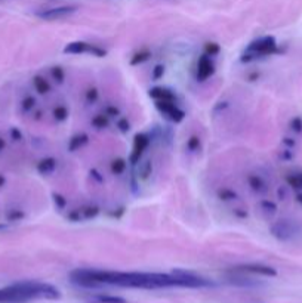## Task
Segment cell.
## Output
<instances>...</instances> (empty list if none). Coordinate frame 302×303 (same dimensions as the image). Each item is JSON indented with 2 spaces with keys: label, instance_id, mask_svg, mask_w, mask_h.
Listing matches in <instances>:
<instances>
[{
  "label": "cell",
  "instance_id": "obj_1",
  "mask_svg": "<svg viewBox=\"0 0 302 303\" xmlns=\"http://www.w3.org/2000/svg\"><path fill=\"white\" fill-rule=\"evenodd\" d=\"M76 286L96 289L99 286H120L132 289H163V287H209L212 283L188 271L175 269L170 274L160 272H120L102 269H76L70 274Z\"/></svg>",
  "mask_w": 302,
  "mask_h": 303
},
{
  "label": "cell",
  "instance_id": "obj_2",
  "mask_svg": "<svg viewBox=\"0 0 302 303\" xmlns=\"http://www.w3.org/2000/svg\"><path fill=\"white\" fill-rule=\"evenodd\" d=\"M61 298V292L48 283L22 281L0 289V303H25L33 299L57 301Z\"/></svg>",
  "mask_w": 302,
  "mask_h": 303
},
{
  "label": "cell",
  "instance_id": "obj_3",
  "mask_svg": "<svg viewBox=\"0 0 302 303\" xmlns=\"http://www.w3.org/2000/svg\"><path fill=\"white\" fill-rule=\"evenodd\" d=\"M282 51L279 49L277 40L273 36H264L259 37L253 42H250L246 48V51L241 54L240 61L241 62H252L265 57H271V55H277Z\"/></svg>",
  "mask_w": 302,
  "mask_h": 303
},
{
  "label": "cell",
  "instance_id": "obj_4",
  "mask_svg": "<svg viewBox=\"0 0 302 303\" xmlns=\"http://www.w3.org/2000/svg\"><path fill=\"white\" fill-rule=\"evenodd\" d=\"M300 231H301V227L295 221H291V219H280L274 222L270 228L271 235L277 238L279 241H289L294 237H297Z\"/></svg>",
  "mask_w": 302,
  "mask_h": 303
},
{
  "label": "cell",
  "instance_id": "obj_5",
  "mask_svg": "<svg viewBox=\"0 0 302 303\" xmlns=\"http://www.w3.org/2000/svg\"><path fill=\"white\" fill-rule=\"evenodd\" d=\"M64 54H69V55L89 54V55L96 57V58H104L107 55V51L99 48V46H96V45H90V43L83 42V40H77V42H72V43L66 45Z\"/></svg>",
  "mask_w": 302,
  "mask_h": 303
},
{
  "label": "cell",
  "instance_id": "obj_6",
  "mask_svg": "<svg viewBox=\"0 0 302 303\" xmlns=\"http://www.w3.org/2000/svg\"><path fill=\"white\" fill-rule=\"evenodd\" d=\"M154 105L166 119H169L170 121H173L176 124L185 119V111L181 110L175 104V101H154Z\"/></svg>",
  "mask_w": 302,
  "mask_h": 303
},
{
  "label": "cell",
  "instance_id": "obj_7",
  "mask_svg": "<svg viewBox=\"0 0 302 303\" xmlns=\"http://www.w3.org/2000/svg\"><path fill=\"white\" fill-rule=\"evenodd\" d=\"M150 142L151 138L147 133H137V135H135V138H134V145H132V152H131V157H129V161H131L134 166H137V164L141 161L144 152L147 151V148L150 147Z\"/></svg>",
  "mask_w": 302,
  "mask_h": 303
},
{
  "label": "cell",
  "instance_id": "obj_8",
  "mask_svg": "<svg viewBox=\"0 0 302 303\" xmlns=\"http://www.w3.org/2000/svg\"><path fill=\"white\" fill-rule=\"evenodd\" d=\"M76 10H77L76 6H60V7H51V9L37 12V16L45 21H58V19H64L70 16Z\"/></svg>",
  "mask_w": 302,
  "mask_h": 303
},
{
  "label": "cell",
  "instance_id": "obj_9",
  "mask_svg": "<svg viewBox=\"0 0 302 303\" xmlns=\"http://www.w3.org/2000/svg\"><path fill=\"white\" fill-rule=\"evenodd\" d=\"M215 73V64L212 61L211 57L208 55H202L199 58V62H197V71H196V77L199 81H206L211 76H214Z\"/></svg>",
  "mask_w": 302,
  "mask_h": 303
},
{
  "label": "cell",
  "instance_id": "obj_10",
  "mask_svg": "<svg viewBox=\"0 0 302 303\" xmlns=\"http://www.w3.org/2000/svg\"><path fill=\"white\" fill-rule=\"evenodd\" d=\"M235 269L241 271V272L255 274V275H264V277H276L277 275V271L274 268L267 266V265H261V263H243V265H238Z\"/></svg>",
  "mask_w": 302,
  "mask_h": 303
},
{
  "label": "cell",
  "instance_id": "obj_11",
  "mask_svg": "<svg viewBox=\"0 0 302 303\" xmlns=\"http://www.w3.org/2000/svg\"><path fill=\"white\" fill-rule=\"evenodd\" d=\"M149 95H150V98H152L154 101H176L175 92H172L170 89L163 87V86L151 87Z\"/></svg>",
  "mask_w": 302,
  "mask_h": 303
},
{
  "label": "cell",
  "instance_id": "obj_12",
  "mask_svg": "<svg viewBox=\"0 0 302 303\" xmlns=\"http://www.w3.org/2000/svg\"><path fill=\"white\" fill-rule=\"evenodd\" d=\"M36 169H37V172L40 173V175H51V173H54L55 172V169H57V160L54 158V157H45V158H42L39 163H37V166H36Z\"/></svg>",
  "mask_w": 302,
  "mask_h": 303
},
{
  "label": "cell",
  "instance_id": "obj_13",
  "mask_svg": "<svg viewBox=\"0 0 302 303\" xmlns=\"http://www.w3.org/2000/svg\"><path fill=\"white\" fill-rule=\"evenodd\" d=\"M247 183H249V186L252 188V191H255V192H258V194H264L265 191H267V183H265V181L261 178V176H258V175H249L247 176Z\"/></svg>",
  "mask_w": 302,
  "mask_h": 303
},
{
  "label": "cell",
  "instance_id": "obj_14",
  "mask_svg": "<svg viewBox=\"0 0 302 303\" xmlns=\"http://www.w3.org/2000/svg\"><path fill=\"white\" fill-rule=\"evenodd\" d=\"M89 141V136L86 133H76L75 136H72V139L69 141V151L76 152L80 148H83Z\"/></svg>",
  "mask_w": 302,
  "mask_h": 303
},
{
  "label": "cell",
  "instance_id": "obj_15",
  "mask_svg": "<svg viewBox=\"0 0 302 303\" xmlns=\"http://www.w3.org/2000/svg\"><path fill=\"white\" fill-rule=\"evenodd\" d=\"M33 87L39 95H46L51 92V84L49 81L42 76H34L33 77Z\"/></svg>",
  "mask_w": 302,
  "mask_h": 303
},
{
  "label": "cell",
  "instance_id": "obj_16",
  "mask_svg": "<svg viewBox=\"0 0 302 303\" xmlns=\"http://www.w3.org/2000/svg\"><path fill=\"white\" fill-rule=\"evenodd\" d=\"M128 164H126V160L125 158H114L110 164V169H111V173L116 175V176H120L122 173H125Z\"/></svg>",
  "mask_w": 302,
  "mask_h": 303
},
{
  "label": "cell",
  "instance_id": "obj_17",
  "mask_svg": "<svg viewBox=\"0 0 302 303\" xmlns=\"http://www.w3.org/2000/svg\"><path fill=\"white\" fill-rule=\"evenodd\" d=\"M110 117L107 116V114H96L93 119H92V126L95 127V129H107L108 126H110V120H108Z\"/></svg>",
  "mask_w": 302,
  "mask_h": 303
},
{
  "label": "cell",
  "instance_id": "obj_18",
  "mask_svg": "<svg viewBox=\"0 0 302 303\" xmlns=\"http://www.w3.org/2000/svg\"><path fill=\"white\" fill-rule=\"evenodd\" d=\"M151 57V52L150 51H147V49H144V51H140V52H137L132 58H131V65L132 67H137V65H140V64H143V62H146V61H149Z\"/></svg>",
  "mask_w": 302,
  "mask_h": 303
},
{
  "label": "cell",
  "instance_id": "obj_19",
  "mask_svg": "<svg viewBox=\"0 0 302 303\" xmlns=\"http://www.w3.org/2000/svg\"><path fill=\"white\" fill-rule=\"evenodd\" d=\"M286 182L294 189H302V172L301 173H294V175L286 176Z\"/></svg>",
  "mask_w": 302,
  "mask_h": 303
},
{
  "label": "cell",
  "instance_id": "obj_20",
  "mask_svg": "<svg viewBox=\"0 0 302 303\" xmlns=\"http://www.w3.org/2000/svg\"><path fill=\"white\" fill-rule=\"evenodd\" d=\"M220 52H221V46L217 43V42H208L206 45H205V55H208V57H217V55H220Z\"/></svg>",
  "mask_w": 302,
  "mask_h": 303
},
{
  "label": "cell",
  "instance_id": "obj_21",
  "mask_svg": "<svg viewBox=\"0 0 302 303\" xmlns=\"http://www.w3.org/2000/svg\"><path fill=\"white\" fill-rule=\"evenodd\" d=\"M52 116H54V119H55L57 121H66L67 117H69V110H67L64 105H58V107L54 108Z\"/></svg>",
  "mask_w": 302,
  "mask_h": 303
},
{
  "label": "cell",
  "instance_id": "obj_22",
  "mask_svg": "<svg viewBox=\"0 0 302 303\" xmlns=\"http://www.w3.org/2000/svg\"><path fill=\"white\" fill-rule=\"evenodd\" d=\"M185 147H187V150H188L190 152L199 151V150L202 148V142H200V138H199V136H196V135L190 136V138L187 139V144H185Z\"/></svg>",
  "mask_w": 302,
  "mask_h": 303
},
{
  "label": "cell",
  "instance_id": "obj_23",
  "mask_svg": "<svg viewBox=\"0 0 302 303\" xmlns=\"http://www.w3.org/2000/svg\"><path fill=\"white\" fill-rule=\"evenodd\" d=\"M218 198L221 201H232V200L237 198V194L229 188H223V189L218 191Z\"/></svg>",
  "mask_w": 302,
  "mask_h": 303
},
{
  "label": "cell",
  "instance_id": "obj_24",
  "mask_svg": "<svg viewBox=\"0 0 302 303\" xmlns=\"http://www.w3.org/2000/svg\"><path fill=\"white\" fill-rule=\"evenodd\" d=\"M36 107V98H33V96H25L22 101H21V110H22V113H30L33 108Z\"/></svg>",
  "mask_w": 302,
  "mask_h": 303
},
{
  "label": "cell",
  "instance_id": "obj_25",
  "mask_svg": "<svg viewBox=\"0 0 302 303\" xmlns=\"http://www.w3.org/2000/svg\"><path fill=\"white\" fill-rule=\"evenodd\" d=\"M51 76L55 80V83H58V84L64 83V80H66V73H64L63 67H60V65H57V67H54L51 70Z\"/></svg>",
  "mask_w": 302,
  "mask_h": 303
},
{
  "label": "cell",
  "instance_id": "obj_26",
  "mask_svg": "<svg viewBox=\"0 0 302 303\" xmlns=\"http://www.w3.org/2000/svg\"><path fill=\"white\" fill-rule=\"evenodd\" d=\"M93 301L96 303H126L125 299L122 298H117V296H96L93 298Z\"/></svg>",
  "mask_w": 302,
  "mask_h": 303
},
{
  "label": "cell",
  "instance_id": "obj_27",
  "mask_svg": "<svg viewBox=\"0 0 302 303\" xmlns=\"http://www.w3.org/2000/svg\"><path fill=\"white\" fill-rule=\"evenodd\" d=\"M24 212L22 210H18V209H13V210H10L9 213H7V216H6V219H7V222H18V221H21V219H24Z\"/></svg>",
  "mask_w": 302,
  "mask_h": 303
},
{
  "label": "cell",
  "instance_id": "obj_28",
  "mask_svg": "<svg viewBox=\"0 0 302 303\" xmlns=\"http://www.w3.org/2000/svg\"><path fill=\"white\" fill-rule=\"evenodd\" d=\"M81 213H83L84 219H92V218H95L99 213V209L96 206H87V207H84L81 210Z\"/></svg>",
  "mask_w": 302,
  "mask_h": 303
},
{
  "label": "cell",
  "instance_id": "obj_29",
  "mask_svg": "<svg viewBox=\"0 0 302 303\" xmlns=\"http://www.w3.org/2000/svg\"><path fill=\"white\" fill-rule=\"evenodd\" d=\"M291 129L295 133H302V119L301 117H294L291 120Z\"/></svg>",
  "mask_w": 302,
  "mask_h": 303
},
{
  "label": "cell",
  "instance_id": "obj_30",
  "mask_svg": "<svg viewBox=\"0 0 302 303\" xmlns=\"http://www.w3.org/2000/svg\"><path fill=\"white\" fill-rule=\"evenodd\" d=\"M164 74V65L161 64H157L154 68H152V73H151V78L152 80H160L161 77Z\"/></svg>",
  "mask_w": 302,
  "mask_h": 303
},
{
  "label": "cell",
  "instance_id": "obj_31",
  "mask_svg": "<svg viewBox=\"0 0 302 303\" xmlns=\"http://www.w3.org/2000/svg\"><path fill=\"white\" fill-rule=\"evenodd\" d=\"M86 101H87L89 104H95V102L98 101V90H96L95 87L87 89V92H86Z\"/></svg>",
  "mask_w": 302,
  "mask_h": 303
},
{
  "label": "cell",
  "instance_id": "obj_32",
  "mask_svg": "<svg viewBox=\"0 0 302 303\" xmlns=\"http://www.w3.org/2000/svg\"><path fill=\"white\" fill-rule=\"evenodd\" d=\"M261 207H262L265 212H270V213H274V212L277 210L276 203H273V201H270V200H262V201H261Z\"/></svg>",
  "mask_w": 302,
  "mask_h": 303
},
{
  "label": "cell",
  "instance_id": "obj_33",
  "mask_svg": "<svg viewBox=\"0 0 302 303\" xmlns=\"http://www.w3.org/2000/svg\"><path fill=\"white\" fill-rule=\"evenodd\" d=\"M117 127L122 133H128L131 130V123L128 121V119H120L117 121Z\"/></svg>",
  "mask_w": 302,
  "mask_h": 303
},
{
  "label": "cell",
  "instance_id": "obj_34",
  "mask_svg": "<svg viewBox=\"0 0 302 303\" xmlns=\"http://www.w3.org/2000/svg\"><path fill=\"white\" fill-rule=\"evenodd\" d=\"M52 197H54V201H55V204H57V207H58L60 210L66 209V206H67V200H66L63 195H60V194H54Z\"/></svg>",
  "mask_w": 302,
  "mask_h": 303
},
{
  "label": "cell",
  "instance_id": "obj_35",
  "mask_svg": "<svg viewBox=\"0 0 302 303\" xmlns=\"http://www.w3.org/2000/svg\"><path fill=\"white\" fill-rule=\"evenodd\" d=\"M9 135H10V139H12V141H21V139H22V133H21V130H19L18 127H12V129L9 130Z\"/></svg>",
  "mask_w": 302,
  "mask_h": 303
},
{
  "label": "cell",
  "instance_id": "obj_36",
  "mask_svg": "<svg viewBox=\"0 0 302 303\" xmlns=\"http://www.w3.org/2000/svg\"><path fill=\"white\" fill-rule=\"evenodd\" d=\"M105 114H107L108 117H119V116H120V110L116 108V107H113V105H110V107L105 108Z\"/></svg>",
  "mask_w": 302,
  "mask_h": 303
},
{
  "label": "cell",
  "instance_id": "obj_37",
  "mask_svg": "<svg viewBox=\"0 0 302 303\" xmlns=\"http://www.w3.org/2000/svg\"><path fill=\"white\" fill-rule=\"evenodd\" d=\"M67 219H69V221H72V222H80V219H81L80 212H78V210H73V212H70V213L67 215Z\"/></svg>",
  "mask_w": 302,
  "mask_h": 303
},
{
  "label": "cell",
  "instance_id": "obj_38",
  "mask_svg": "<svg viewBox=\"0 0 302 303\" xmlns=\"http://www.w3.org/2000/svg\"><path fill=\"white\" fill-rule=\"evenodd\" d=\"M141 175H143V178H149V175H151L150 161H146V163H144V166H143V169H141Z\"/></svg>",
  "mask_w": 302,
  "mask_h": 303
},
{
  "label": "cell",
  "instance_id": "obj_39",
  "mask_svg": "<svg viewBox=\"0 0 302 303\" xmlns=\"http://www.w3.org/2000/svg\"><path fill=\"white\" fill-rule=\"evenodd\" d=\"M283 144H285V145H288V147H291V148H292V147H294V145H295V141H292V139H291V138H285V139H283Z\"/></svg>",
  "mask_w": 302,
  "mask_h": 303
},
{
  "label": "cell",
  "instance_id": "obj_40",
  "mask_svg": "<svg viewBox=\"0 0 302 303\" xmlns=\"http://www.w3.org/2000/svg\"><path fill=\"white\" fill-rule=\"evenodd\" d=\"M4 147H6V142H4V139H3V138H0V152L4 150Z\"/></svg>",
  "mask_w": 302,
  "mask_h": 303
},
{
  "label": "cell",
  "instance_id": "obj_41",
  "mask_svg": "<svg viewBox=\"0 0 302 303\" xmlns=\"http://www.w3.org/2000/svg\"><path fill=\"white\" fill-rule=\"evenodd\" d=\"M4 183H6V179H4V176H3V175H0V188H1V186H4Z\"/></svg>",
  "mask_w": 302,
  "mask_h": 303
},
{
  "label": "cell",
  "instance_id": "obj_42",
  "mask_svg": "<svg viewBox=\"0 0 302 303\" xmlns=\"http://www.w3.org/2000/svg\"><path fill=\"white\" fill-rule=\"evenodd\" d=\"M297 201H298L300 204H302V192H298V194H297Z\"/></svg>",
  "mask_w": 302,
  "mask_h": 303
},
{
  "label": "cell",
  "instance_id": "obj_43",
  "mask_svg": "<svg viewBox=\"0 0 302 303\" xmlns=\"http://www.w3.org/2000/svg\"><path fill=\"white\" fill-rule=\"evenodd\" d=\"M4 228H6V225H4V224H0V231H1V229H4Z\"/></svg>",
  "mask_w": 302,
  "mask_h": 303
}]
</instances>
